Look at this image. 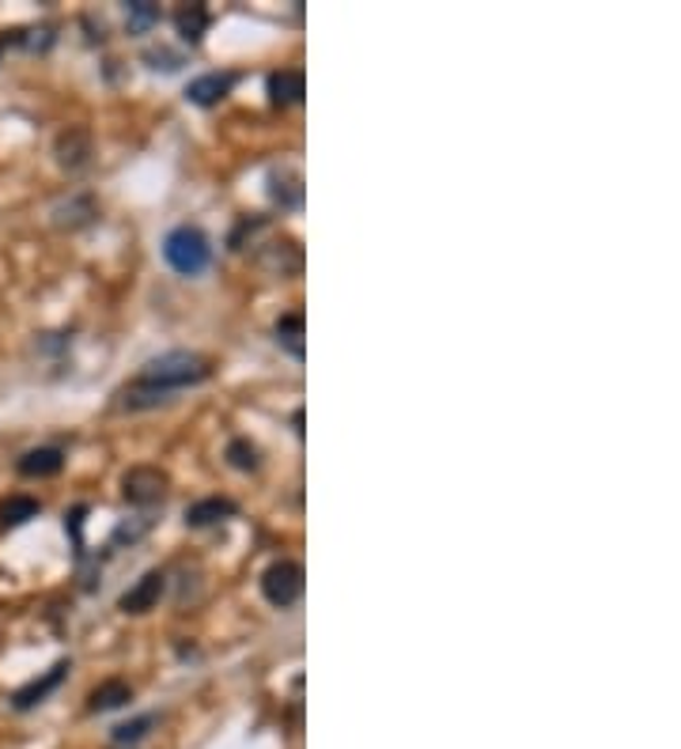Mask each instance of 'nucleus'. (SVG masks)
Here are the masks:
<instances>
[{"mask_svg":"<svg viewBox=\"0 0 681 749\" xmlns=\"http://www.w3.org/2000/svg\"><path fill=\"white\" fill-rule=\"evenodd\" d=\"M212 375V364L198 352H163V356L148 360L140 383L159 386V390H179V386H198Z\"/></svg>","mask_w":681,"mask_h":749,"instance_id":"nucleus-1","label":"nucleus"},{"mask_svg":"<svg viewBox=\"0 0 681 749\" xmlns=\"http://www.w3.org/2000/svg\"><path fill=\"white\" fill-rule=\"evenodd\" d=\"M235 500H224V496H209V500H198V504L185 507V526H216L224 523V518L235 515Z\"/></svg>","mask_w":681,"mask_h":749,"instance_id":"nucleus-10","label":"nucleus"},{"mask_svg":"<svg viewBox=\"0 0 681 749\" xmlns=\"http://www.w3.org/2000/svg\"><path fill=\"white\" fill-rule=\"evenodd\" d=\"M227 462H232L235 470H258V447H254L251 439H232V443H227Z\"/></svg>","mask_w":681,"mask_h":749,"instance_id":"nucleus-21","label":"nucleus"},{"mask_svg":"<svg viewBox=\"0 0 681 749\" xmlns=\"http://www.w3.org/2000/svg\"><path fill=\"white\" fill-rule=\"evenodd\" d=\"M307 95V81L299 68H280V73L269 76V99L277 103V107H291V103H299Z\"/></svg>","mask_w":681,"mask_h":749,"instance_id":"nucleus-13","label":"nucleus"},{"mask_svg":"<svg viewBox=\"0 0 681 749\" xmlns=\"http://www.w3.org/2000/svg\"><path fill=\"white\" fill-rule=\"evenodd\" d=\"M174 28H179V34L190 46H198L201 39H205V31H209V12H205V4H185L179 8V15H174Z\"/></svg>","mask_w":681,"mask_h":749,"instance_id":"nucleus-16","label":"nucleus"},{"mask_svg":"<svg viewBox=\"0 0 681 749\" xmlns=\"http://www.w3.org/2000/svg\"><path fill=\"white\" fill-rule=\"evenodd\" d=\"M277 345L288 352V356H296V360H304L307 356V345H304V314L299 311H291L285 314V319L277 322Z\"/></svg>","mask_w":681,"mask_h":749,"instance_id":"nucleus-14","label":"nucleus"},{"mask_svg":"<svg viewBox=\"0 0 681 749\" xmlns=\"http://www.w3.org/2000/svg\"><path fill=\"white\" fill-rule=\"evenodd\" d=\"M57 163L65 167V171H79V167L87 163V156H92V137L84 133V129H68V133L57 137Z\"/></svg>","mask_w":681,"mask_h":749,"instance_id":"nucleus-11","label":"nucleus"},{"mask_svg":"<svg viewBox=\"0 0 681 749\" xmlns=\"http://www.w3.org/2000/svg\"><path fill=\"white\" fill-rule=\"evenodd\" d=\"M99 216V208H95V201L92 197H73L68 205H57L53 208V224L57 227H84V224H92V220Z\"/></svg>","mask_w":681,"mask_h":749,"instance_id":"nucleus-15","label":"nucleus"},{"mask_svg":"<svg viewBox=\"0 0 681 749\" xmlns=\"http://www.w3.org/2000/svg\"><path fill=\"white\" fill-rule=\"evenodd\" d=\"M65 674H68V663H57L53 670H46V674L42 677H34L31 685H23V689H15V696H12V708L15 711H31L34 704H42L46 700V696L57 689L61 682H65Z\"/></svg>","mask_w":681,"mask_h":749,"instance_id":"nucleus-7","label":"nucleus"},{"mask_svg":"<svg viewBox=\"0 0 681 749\" xmlns=\"http://www.w3.org/2000/svg\"><path fill=\"white\" fill-rule=\"evenodd\" d=\"M262 595L269 598L277 610H288V606L299 602V595H304V568H299L296 560H277L265 568L262 576Z\"/></svg>","mask_w":681,"mask_h":749,"instance_id":"nucleus-3","label":"nucleus"},{"mask_svg":"<svg viewBox=\"0 0 681 749\" xmlns=\"http://www.w3.org/2000/svg\"><path fill=\"white\" fill-rule=\"evenodd\" d=\"M163 258H167V266L174 272H182V277H198L212 258V243L201 227L182 224L163 239Z\"/></svg>","mask_w":681,"mask_h":749,"instance_id":"nucleus-2","label":"nucleus"},{"mask_svg":"<svg viewBox=\"0 0 681 749\" xmlns=\"http://www.w3.org/2000/svg\"><path fill=\"white\" fill-rule=\"evenodd\" d=\"M34 515H39V500L31 496H12L0 504V526H23Z\"/></svg>","mask_w":681,"mask_h":749,"instance_id":"nucleus-19","label":"nucleus"},{"mask_svg":"<svg viewBox=\"0 0 681 749\" xmlns=\"http://www.w3.org/2000/svg\"><path fill=\"white\" fill-rule=\"evenodd\" d=\"M167 473L156 470V466H132V470L121 478V496L137 507H152L167 496Z\"/></svg>","mask_w":681,"mask_h":749,"instance_id":"nucleus-4","label":"nucleus"},{"mask_svg":"<svg viewBox=\"0 0 681 749\" xmlns=\"http://www.w3.org/2000/svg\"><path fill=\"white\" fill-rule=\"evenodd\" d=\"M258 266L269 272V277H280V280L299 277V272H304V250H299L296 239H277L258 250Z\"/></svg>","mask_w":681,"mask_h":749,"instance_id":"nucleus-5","label":"nucleus"},{"mask_svg":"<svg viewBox=\"0 0 681 749\" xmlns=\"http://www.w3.org/2000/svg\"><path fill=\"white\" fill-rule=\"evenodd\" d=\"M269 197L280 205V213H296L304 205V179L288 167H280V171L269 174Z\"/></svg>","mask_w":681,"mask_h":749,"instance_id":"nucleus-9","label":"nucleus"},{"mask_svg":"<svg viewBox=\"0 0 681 749\" xmlns=\"http://www.w3.org/2000/svg\"><path fill=\"white\" fill-rule=\"evenodd\" d=\"M232 87H235L232 73H205V76H198V81H190V87H185V99H190L193 107H216Z\"/></svg>","mask_w":681,"mask_h":749,"instance_id":"nucleus-8","label":"nucleus"},{"mask_svg":"<svg viewBox=\"0 0 681 749\" xmlns=\"http://www.w3.org/2000/svg\"><path fill=\"white\" fill-rule=\"evenodd\" d=\"M163 587H167V576L163 571H145L140 576L137 587H129L126 595H121V613H148L156 610V602L163 598Z\"/></svg>","mask_w":681,"mask_h":749,"instance_id":"nucleus-6","label":"nucleus"},{"mask_svg":"<svg viewBox=\"0 0 681 749\" xmlns=\"http://www.w3.org/2000/svg\"><path fill=\"white\" fill-rule=\"evenodd\" d=\"M156 716H140V719H129V723H118L114 727V742H137V738H145L148 730H152Z\"/></svg>","mask_w":681,"mask_h":749,"instance_id":"nucleus-22","label":"nucleus"},{"mask_svg":"<svg viewBox=\"0 0 681 749\" xmlns=\"http://www.w3.org/2000/svg\"><path fill=\"white\" fill-rule=\"evenodd\" d=\"M126 700H132V689L126 682H118V677H114V682H103L99 689L92 693L87 708H92V711H114V708H121Z\"/></svg>","mask_w":681,"mask_h":749,"instance_id":"nucleus-17","label":"nucleus"},{"mask_svg":"<svg viewBox=\"0 0 681 749\" xmlns=\"http://www.w3.org/2000/svg\"><path fill=\"white\" fill-rule=\"evenodd\" d=\"M118 405L121 409H148V405H163L167 398H171V394L167 390H159V386H148V383H132V386H126V390L118 394Z\"/></svg>","mask_w":681,"mask_h":749,"instance_id":"nucleus-18","label":"nucleus"},{"mask_svg":"<svg viewBox=\"0 0 681 749\" xmlns=\"http://www.w3.org/2000/svg\"><path fill=\"white\" fill-rule=\"evenodd\" d=\"M61 466H65V454H61L57 447H34V451H26L20 462H15V470H20L23 478H53V473H61Z\"/></svg>","mask_w":681,"mask_h":749,"instance_id":"nucleus-12","label":"nucleus"},{"mask_svg":"<svg viewBox=\"0 0 681 749\" xmlns=\"http://www.w3.org/2000/svg\"><path fill=\"white\" fill-rule=\"evenodd\" d=\"M156 23H159V8L152 4V0H132L129 4V31L145 34V31H152Z\"/></svg>","mask_w":681,"mask_h":749,"instance_id":"nucleus-20","label":"nucleus"}]
</instances>
